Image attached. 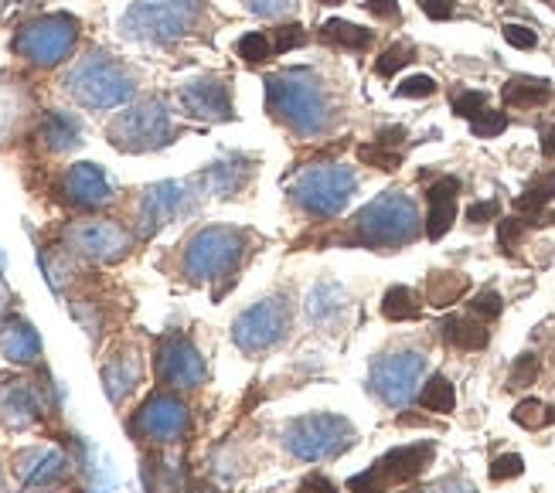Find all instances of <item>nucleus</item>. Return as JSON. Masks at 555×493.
Returning <instances> with one entry per match:
<instances>
[{
	"instance_id": "obj_1",
	"label": "nucleus",
	"mask_w": 555,
	"mask_h": 493,
	"mask_svg": "<svg viewBox=\"0 0 555 493\" xmlns=\"http://www.w3.org/2000/svg\"><path fill=\"white\" fill-rule=\"evenodd\" d=\"M267 106L276 119L300 137H321L331 130V92L310 68H286L267 79Z\"/></svg>"
},
{
	"instance_id": "obj_2",
	"label": "nucleus",
	"mask_w": 555,
	"mask_h": 493,
	"mask_svg": "<svg viewBox=\"0 0 555 493\" xmlns=\"http://www.w3.org/2000/svg\"><path fill=\"white\" fill-rule=\"evenodd\" d=\"M420 229H423L420 208L402 191L378 194L354 218V238L361 245H375V249H399V245L413 242Z\"/></svg>"
},
{
	"instance_id": "obj_3",
	"label": "nucleus",
	"mask_w": 555,
	"mask_h": 493,
	"mask_svg": "<svg viewBox=\"0 0 555 493\" xmlns=\"http://www.w3.org/2000/svg\"><path fill=\"white\" fill-rule=\"evenodd\" d=\"M198 0H133L127 14L119 17V31L143 44H167L184 38L198 24Z\"/></svg>"
},
{
	"instance_id": "obj_4",
	"label": "nucleus",
	"mask_w": 555,
	"mask_h": 493,
	"mask_svg": "<svg viewBox=\"0 0 555 493\" xmlns=\"http://www.w3.org/2000/svg\"><path fill=\"white\" fill-rule=\"evenodd\" d=\"M65 89L79 99L86 109H116L133 95V76L106 52H89L65 76Z\"/></svg>"
},
{
	"instance_id": "obj_5",
	"label": "nucleus",
	"mask_w": 555,
	"mask_h": 493,
	"mask_svg": "<svg viewBox=\"0 0 555 493\" xmlns=\"http://www.w3.org/2000/svg\"><path fill=\"white\" fill-rule=\"evenodd\" d=\"M354 439L358 432L345 415L310 412L286 426L283 446L289 450V456H297L304 463H331L341 453H348L354 446Z\"/></svg>"
},
{
	"instance_id": "obj_6",
	"label": "nucleus",
	"mask_w": 555,
	"mask_h": 493,
	"mask_svg": "<svg viewBox=\"0 0 555 493\" xmlns=\"http://www.w3.org/2000/svg\"><path fill=\"white\" fill-rule=\"evenodd\" d=\"M246 256V235L238 229L208 225L191 235L184 249V276L195 283L229 280Z\"/></svg>"
},
{
	"instance_id": "obj_7",
	"label": "nucleus",
	"mask_w": 555,
	"mask_h": 493,
	"mask_svg": "<svg viewBox=\"0 0 555 493\" xmlns=\"http://www.w3.org/2000/svg\"><path fill=\"white\" fill-rule=\"evenodd\" d=\"M358 191L354 170L345 164H318L307 167L294 181L289 194H294L297 208H304L310 218H334L348 208V202Z\"/></svg>"
},
{
	"instance_id": "obj_8",
	"label": "nucleus",
	"mask_w": 555,
	"mask_h": 493,
	"mask_svg": "<svg viewBox=\"0 0 555 493\" xmlns=\"http://www.w3.org/2000/svg\"><path fill=\"white\" fill-rule=\"evenodd\" d=\"M175 137L171 127V113H167L164 99H143V103L130 106L127 113H119L109 122V143L116 151L127 154H147V151H160Z\"/></svg>"
},
{
	"instance_id": "obj_9",
	"label": "nucleus",
	"mask_w": 555,
	"mask_h": 493,
	"mask_svg": "<svg viewBox=\"0 0 555 493\" xmlns=\"http://www.w3.org/2000/svg\"><path fill=\"white\" fill-rule=\"evenodd\" d=\"M79 41V21L72 14H41L14 35L11 48L31 65L52 68L72 55Z\"/></svg>"
},
{
	"instance_id": "obj_10",
	"label": "nucleus",
	"mask_w": 555,
	"mask_h": 493,
	"mask_svg": "<svg viewBox=\"0 0 555 493\" xmlns=\"http://www.w3.org/2000/svg\"><path fill=\"white\" fill-rule=\"evenodd\" d=\"M289 300L286 296H267V300L253 303L249 310H243L235 316L232 324V340L238 351L246 354H259V351H270L286 337L289 330Z\"/></svg>"
},
{
	"instance_id": "obj_11",
	"label": "nucleus",
	"mask_w": 555,
	"mask_h": 493,
	"mask_svg": "<svg viewBox=\"0 0 555 493\" xmlns=\"http://www.w3.org/2000/svg\"><path fill=\"white\" fill-rule=\"evenodd\" d=\"M426 378V358L420 351H396L372 364L369 385L389 408H405L416 399Z\"/></svg>"
},
{
	"instance_id": "obj_12",
	"label": "nucleus",
	"mask_w": 555,
	"mask_h": 493,
	"mask_svg": "<svg viewBox=\"0 0 555 493\" xmlns=\"http://www.w3.org/2000/svg\"><path fill=\"white\" fill-rule=\"evenodd\" d=\"M433 459V442H413V446H399L392 453H385L372 470L358 473L348 480L351 493H385L396 483L416 480Z\"/></svg>"
},
{
	"instance_id": "obj_13",
	"label": "nucleus",
	"mask_w": 555,
	"mask_h": 493,
	"mask_svg": "<svg viewBox=\"0 0 555 493\" xmlns=\"http://www.w3.org/2000/svg\"><path fill=\"white\" fill-rule=\"evenodd\" d=\"M154 372L171 388H198L208 375V367L202 351L184 334H167L160 337L154 351Z\"/></svg>"
},
{
	"instance_id": "obj_14",
	"label": "nucleus",
	"mask_w": 555,
	"mask_h": 493,
	"mask_svg": "<svg viewBox=\"0 0 555 493\" xmlns=\"http://www.w3.org/2000/svg\"><path fill=\"white\" fill-rule=\"evenodd\" d=\"M188 429H191L188 405L167 391L151 394V399L140 405V412L133 415V432L151 442H178L188 436Z\"/></svg>"
},
{
	"instance_id": "obj_15",
	"label": "nucleus",
	"mask_w": 555,
	"mask_h": 493,
	"mask_svg": "<svg viewBox=\"0 0 555 493\" xmlns=\"http://www.w3.org/2000/svg\"><path fill=\"white\" fill-rule=\"evenodd\" d=\"M65 242L72 252H79L92 262H119L130 252V232L116 221H82L65 232Z\"/></svg>"
},
{
	"instance_id": "obj_16",
	"label": "nucleus",
	"mask_w": 555,
	"mask_h": 493,
	"mask_svg": "<svg viewBox=\"0 0 555 493\" xmlns=\"http://www.w3.org/2000/svg\"><path fill=\"white\" fill-rule=\"evenodd\" d=\"M191 184L188 181H164L143 191L140 197V229L143 235H151L157 229H164L167 221H175L181 211L191 208Z\"/></svg>"
},
{
	"instance_id": "obj_17",
	"label": "nucleus",
	"mask_w": 555,
	"mask_h": 493,
	"mask_svg": "<svg viewBox=\"0 0 555 493\" xmlns=\"http://www.w3.org/2000/svg\"><path fill=\"white\" fill-rule=\"evenodd\" d=\"M181 106L198 116V119H211V122H222L232 119V95L229 86L215 76H202V79H191L181 89Z\"/></svg>"
},
{
	"instance_id": "obj_18",
	"label": "nucleus",
	"mask_w": 555,
	"mask_h": 493,
	"mask_svg": "<svg viewBox=\"0 0 555 493\" xmlns=\"http://www.w3.org/2000/svg\"><path fill=\"white\" fill-rule=\"evenodd\" d=\"M14 473L24 486L31 490H48V486H59L68 473V459L59 453V450H41V446H31V450H21L14 456Z\"/></svg>"
},
{
	"instance_id": "obj_19",
	"label": "nucleus",
	"mask_w": 555,
	"mask_h": 493,
	"mask_svg": "<svg viewBox=\"0 0 555 493\" xmlns=\"http://www.w3.org/2000/svg\"><path fill=\"white\" fill-rule=\"evenodd\" d=\"M65 197L79 208H103L113 202V184L106 178V170L100 164H76L68 167V174L62 181Z\"/></svg>"
},
{
	"instance_id": "obj_20",
	"label": "nucleus",
	"mask_w": 555,
	"mask_h": 493,
	"mask_svg": "<svg viewBox=\"0 0 555 493\" xmlns=\"http://www.w3.org/2000/svg\"><path fill=\"white\" fill-rule=\"evenodd\" d=\"M41 418V399L31 381L14 378L0 385V423L8 429H28Z\"/></svg>"
},
{
	"instance_id": "obj_21",
	"label": "nucleus",
	"mask_w": 555,
	"mask_h": 493,
	"mask_svg": "<svg viewBox=\"0 0 555 493\" xmlns=\"http://www.w3.org/2000/svg\"><path fill=\"white\" fill-rule=\"evenodd\" d=\"M456 194H461V181L456 178H440L433 181L426 197H429V215H426V235L437 242L453 229L456 218Z\"/></svg>"
},
{
	"instance_id": "obj_22",
	"label": "nucleus",
	"mask_w": 555,
	"mask_h": 493,
	"mask_svg": "<svg viewBox=\"0 0 555 493\" xmlns=\"http://www.w3.org/2000/svg\"><path fill=\"white\" fill-rule=\"evenodd\" d=\"M143 375V364L137 358V351H116L106 364H103V385H106V394H109V402L119 405L127 399V394L137 388Z\"/></svg>"
},
{
	"instance_id": "obj_23",
	"label": "nucleus",
	"mask_w": 555,
	"mask_h": 493,
	"mask_svg": "<svg viewBox=\"0 0 555 493\" xmlns=\"http://www.w3.org/2000/svg\"><path fill=\"white\" fill-rule=\"evenodd\" d=\"M345 307H348V293L331 280L318 283L307 296V316L313 327H331L334 320L345 313Z\"/></svg>"
},
{
	"instance_id": "obj_24",
	"label": "nucleus",
	"mask_w": 555,
	"mask_h": 493,
	"mask_svg": "<svg viewBox=\"0 0 555 493\" xmlns=\"http://www.w3.org/2000/svg\"><path fill=\"white\" fill-rule=\"evenodd\" d=\"M0 351L14 364H31L41 354V337L28 320H8L4 334H0Z\"/></svg>"
},
{
	"instance_id": "obj_25",
	"label": "nucleus",
	"mask_w": 555,
	"mask_h": 493,
	"mask_svg": "<svg viewBox=\"0 0 555 493\" xmlns=\"http://www.w3.org/2000/svg\"><path fill=\"white\" fill-rule=\"evenodd\" d=\"M246 178H249V160L246 157H225V160H219V164H211L208 170H205V184H208V191L211 194H232V191H238L246 184Z\"/></svg>"
},
{
	"instance_id": "obj_26",
	"label": "nucleus",
	"mask_w": 555,
	"mask_h": 493,
	"mask_svg": "<svg viewBox=\"0 0 555 493\" xmlns=\"http://www.w3.org/2000/svg\"><path fill=\"white\" fill-rule=\"evenodd\" d=\"M79 137H82L79 119L68 116V113H48L41 122V140H44L48 151H55V154L79 146Z\"/></svg>"
},
{
	"instance_id": "obj_27",
	"label": "nucleus",
	"mask_w": 555,
	"mask_h": 493,
	"mask_svg": "<svg viewBox=\"0 0 555 493\" xmlns=\"http://www.w3.org/2000/svg\"><path fill=\"white\" fill-rule=\"evenodd\" d=\"M443 337L456 351H480L488 343V330L480 316H450L443 324Z\"/></svg>"
},
{
	"instance_id": "obj_28",
	"label": "nucleus",
	"mask_w": 555,
	"mask_h": 493,
	"mask_svg": "<svg viewBox=\"0 0 555 493\" xmlns=\"http://www.w3.org/2000/svg\"><path fill=\"white\" fill-rule=\"evenodd\" d=\"M321 38L331 41V44H337V48H348V52H365V48L372 44V31L369 28H358V24L341 21V17L324 21Z\"/></svg>"
},
{
	"instance_id": "obj_29",
	"label": "nucleus",
	"mask_w": 555,
	"mask_h": 493,
	"mask_svg": "<svg viewBox=\"0 0 555 493\" xmlns=\"http://www.w3.org/2000/svg\"><path fill=\"white\" fill-rule=\"evenodd\" d=\"M548 82L545 79H512L504 86V103L508 106H518V109H532V106H542L548 99Z\"/></svg>"
},
{
	"instance_id": "obj_30",
	"label": "nucleus",
	"mask_w": 555,
	"mask_h": 493,
	"mask_svg": "<svg viewBox=\"0 0 555 493\" xmlns=\"http://www.w3.org/2000/svg\"><path fill=\"white\" fill-rule=\"evenodd\" d=\"M467 293V276L461 273H433L426 283V300L433 307H450Z\"/></svg>"
},
{
	"instance_id": "obj_31",
	"label": "nucleus",
	"mask_w": 555,
	"mask_h": 493,
	"mask_svg": "<svg viewBox=\"0 0 555 493\" xmlns=\"http://www.w3.org/2000/svg\"><path fill=\"white\" fill-rule=\"evenodd\" d=\"M382 313H385V320H392V324H402V320H416L423 313V307L409 286H392L382 300Z\"/></svg>"
},
{
	"instance_id": "obj_32",
	"label": "nucleus",
	"mask_w": 555,
	"mask_h": 493,
	"mask_svg": "<svg viewBox=\"0 0 555 493\" xmlns=\"http://www.w3.org/2000/svg\"><path fill=\"white\" fill-rule=\"evenodd\" d=\"M420 402L426 412H437V415H450L456 408V391L443 375H433L423 388H420Z\"/></svg>"
},
{
	"instance_id": "obj_33",
	"label": "nucleus",
	"mask_w": 555,
	"mask_h": 493,
	"mask_svg": "<svg viewBox=\"0 0 555 493\" xmlns=\"http://www.w3.org/2000/svg\"><path fill=\"white\" fill-rule=\"evenodd\" d=\"M235 48H238V59L249 62V65H259V62H267V59L276 55V52H273V38H270V35H262V31L243 35Z\"/></svg>"
},
{
	"instance_id": "obj_34",
	"label": "nucleus",
	"mask_w": 555,
	"mask_h": 493,
	"mask_svg": "<svg viewBox=\"0 0 555 493\" xmlns=\"http://www.w3.org/2000/svg\"><path fill=\"white\" fill-rule=\"evenodd\" d=\"M555 197V174H548V178H542V181H535L532 187H528L518 202H515V208L518 211H525V215H539L548 202Z\"/></svg>"
},
{
	"instance_id": "obj_35",
	"label": "nucleus",
	"mask_w": 555,
	"mask_h": 493,
	"mask_svg": "<svg viewBox=\"0 0 555 493\" xmlns=\"http://www.w3.org/2000/svg\"><path fill=\"white\" fill-rule=\"evenodd\" d=\"M358 157L378 167V170H396L402 164V154L396 151V146H385V143H365V146H358Z\"/></svg>"
},
{
	"instance_id": "obj_36",
	"label": "nucleus",
	"mask_w": 555,
	"mask_h": 493,
	"mask_svg": "<svg viewBox=\"0 0 555 493\" xmlns=\"http://www.w3.org/2000/svg\"><path fill=\"white\" fill-rule=\"evenodd\" d=\"M470 130H474V137H480V140H491V137H498V133L508 130V116L498 113V109H485L477 119H470Z\"/></svg>"
},
{
	"instance_id": "obj_37",
	"label": "nucleus",
	"mask_w": 555,
	"mask_h": 493,
	"mask_svg": "<svg viewBox=\"0 0 555 493\" xmlns=\"http://www.w3.org/2000/svg\"><path fill=\"white\" fill-rule=\"evenodd\" d=\"M405 62H413V48H409V44H392L389 52H385V55L378 59L375 72H378L382 79H392Z\"/></svg>"
},
{
	"instance_id": "obj_38",
	"label": "nucleus",
	"mask_w": 555,
	"mask_h": 493,
	"mask_svg": "<svg viewBox=\"0 0 555 493\" xmlns=\"http://www.w3.org/2000/svg\"><path fill=\"white\" fill-rule=\"evenodd\" d=\"M485 109H488V95H485V92H470V89H464V92H456V95H453V113H456V116L477 119Z\"/></svg>"
},
{
	"instance_id": "obj_39",
	"label": "nucleus",
	"mask_w": 555,
	"mask_h": 493,
	"mask_svg": "<svg viewBox=\"0 0 555 493\" xmlns=\"http://www.w3.org/2000/svg\"><path fill=\"white\" fill-rule=\"evenodd\" d=\"M525 473V459L518 453H504L491 463V480L494 483H504V480H515Z\"/></svg>"
},
{
	"instance_id": "obj_40",
	"label": "nucleus",
	"mask_w": 555,
	"mask_h": 493,
	"mask_svg": "<svg viewBox=\"0 0 555 493\" xmlns=\"http://www.w3.org/2000/svg\"><path fill=\"white\" fill-rule=\"evenodd\" d=\"M515 423H518V426H525V429H539V426H545V423H548L545 405H542L539 399L521 402V405L515 408Z\"/></svg>"
},
{
	"instance_id": "obj_41",
	"label": "nucleus",
	"mask_w": 555,
	"mask_h": 493,
	"mask_svg": "<svg viewBox=\"0 0 555 493\" xmlns=\"http://www.w3.org/2000/svg\"><path fill=\"white\" fill-rule=\"evenodd\" d=\"M270 38H273V52H276V55L289 52V48H300V44L307 41V35H304L300 24H289V28H276V31H270Z\"/></svg>"
},
{
	"instance_id": "obj_42",
	"label": "nucleus",
	"mask_w": 555,
	"mask_h": 493,
	"mask_svg": "<svg viewBox=\"0 0 555 493\" xmlns=\"http://www.w3.org/2000/svg\"><path fill=\"white\" fill-rule=\"evenodd\" d=\"M243 4L259 17H283L297 8V0H243Z\"/></svg>"
},
{
	"instance_id": "obj_43",
	"label": "nucleus",
	"mask_w": 555,
	"mask_h": 493,
	"mask_svg": "<svg viewBox=\"0 0 555 493\" xmlns=\"http://www.w3.org/2000/svg\"><path fill=\"white\" fill-rule=\"evenodd\" d=\"M470 313L480 316V320H494V316H501V296H498L494 289L477 293V296H474V303H470Z\"/></svg>"
},
{
	"instance_id": "obj_44",
	"label": "nucleus",
	"mask_w": 555,
	"mask_h": 493,
	"mask_svg": "<svg viewBox=\"0 0 555 493\" xmlns=\"http://www.w3.org/2000/svg\"><path fill=\"white\" fill-rule=\"evenodd\" d=\"M535 375H539V358L535 354H521L518 364H515V372H512V385L528 388V385H535Z\"/></svg>"
},
{
	"instance_id": "obj_45",
	"label": "nucleus",
	"mask_w": 555,
	"mask_h": 493,
	"mask_svg": "<svg viewBox=\"0 0 555 493\" xmlns=\"http://www.w3.org/2000/svg\"><path fill=\"white\" fill-rule=\"evenodd\" d=\"M433 92H437V82L429 76H413V79L399 82V89H396V95H402V99H426Z\"/></svg>"
},
{
	"instance_id": "obj_46",
	"label": "nucleus",
	"mask_w": 555,
	"mask_h": 493,
	"mask_svg": "<svg viewBox=\"0 0 555 493\" xmlns=\"http://www.w3.org/2000/svg\"><path fill=\"white\" fill-rule=\"evenodd\" d=\"M504 41H508L512 48H521V52H528V48L539 44L535 31L525 28V24H504Z\"/></svg>"
},
{
	"instance_id": "obj_47",
	"label": "nucleus",
	"mask_w": 555,
	"mask_h": 493,
	"mask_svg": "<svg viewBox=\"0 0 555 493\" xmlns=\"http://www.w3.org/2000/svg\"><path fill=\"white\" fill-rule=\"evenodd\" d=\"M521 235H525V221H521V218H504V221H501L498 238H501L504 249H515Z\"/></svg>"
},
{
	"instance_id": "obj_48",
	"label": "nucleus",
	"mask_w": 555,
	"mask_h": 493,
	"mask_svg": "<svg viewBox=\"0 0 555 493\" xmlns=\"http://www.w3.org/2000/svg\"><path fill=\"white\" fill-rule=\"evenodd\" d=\"M423 14L433 21H450L456 14V4L453 0H423Z\"/></svg>"
},
{
	"instance_id": "obj_49",
	"label": "nucleus",
	"mask_w": 555,
	"mask_h": 493,
	"mask_svg": "<svg viewBox=\"0 0 555 493\" xmlns=\"http://www.w3.org/2000/svg\"><path fill=\"white\" fill-rule=\"evenodd\" d=\"M365 8L375 17H382V21H396L399 17V4H396V0H365Z\"/></svg>"
},
{
	"instance_id": "obj_50",
	"label": "nucleus",
	"mask_w": 555,
	"mask_h": 493,
	"mask_svg": "<svg viewBox=\"0 0 555 493\" xmlns=\"http://www.w3.org/2000/svg\"><path fill=\"white\" fill-rule=\"evenodd\" d=\"M297 493H337V486L327 480V477H321V473H313V477H307L300 486H297Z\"/></svg>"
},
{
	"instance_id": "obj_51",
	"label": "nucleus",
	"mask_w": 555,
	"mask_h": 493,
	"mask_svg": "<svg viewBox=\"0 0 555 493\" xmlns=\"http://www.w3.org/2000/svg\"><path fill=\"white\" fill-rule=\"evenodd\" d=\"M498 215V202H477L467 208V221H474V225H480V221H488Z\"/></svg>"
},
{
	"instance_id": "obj_52",
	"label": "nucleus",
	"mask_w": 555,
	"mask_h": 493,
	"mask_svg": "<svg viewBox=\"0 0 555 493\" xmlns=\"http://www.w3.org/2000/svg\"><path fill=\"white\" fill-rule=\"evenodd\" d=\"M542 154L545 157H555V127H545L542 130Z\"/></svg>"
},
{
	"instance_id": "obj_53",
	"label": "nucleus",
	"mask_w": 555,
	"mask_h": 493,
	"mask_svg": "<svg viewBox=\"0 0 555 493\" xmlns=\"http://www.w3.org/2000/svg\"><path fill=\"white\" fill-rule=\"evenodd\" d=\"M440 493H474V486L467 480H450V483L440 486Z\"/></svg>"
},
{
	"instance_id": "obj_54",
	"label": "nucleus",
	"mask_w": 555,
	"mask_h": 493,
	"mask_svg": "<svg viewBox=\"0 0 555 493\" xmlns=\"http://www.w3.org/2000/svg\"><path fill=\"white\" fill-rule=\"evenodd\" d=\"M4 303H8V293H4V286H0V313H4Z\"/></svg>"
},
{
	"instance_id": "obj_55",
	"label": "nucleus",
	"mask_w": 555,
	"mask_h": 493,
	"mask_svg": "<svg viewBox=\"0 0 555 493\" xmlns=\"http://www.w3.org/2000/svg\"><path fill=\"white\" fill-rule=\"evenodd\" d=\"M318 4H324V8H334V4H341V0H318Z\"/></svg>"
},
{
	"instance_id": "obj_56",
	"label": "nucleus",
	"mask_w": 555,
	"mask_h": 493,
	"mask_svg": "<svg viewBox=\"0 0 555 493\" xmlns=\"http://www.w3.org/2000/svg\"><path fill=\"white\" fill-rule=\"evenodd\" d=\"M399 493H423V490H416V486H413V490H399Z\"/></svg>"
},
{
	"instance_id": "obj_57",
	"label": "nucleus",
	"mask_w": 555,
	"mask_h": 493,
	"mask_svg": "<svg viewBox=\"0 0 555 493\" xmlns=\"http://www.w3.org/2000/svg\"><path fill=\"white\" fill-rule=\"evenodd\" d=\"M17 4H28V0H17Z\"/></svg>"
}]
</instances>
